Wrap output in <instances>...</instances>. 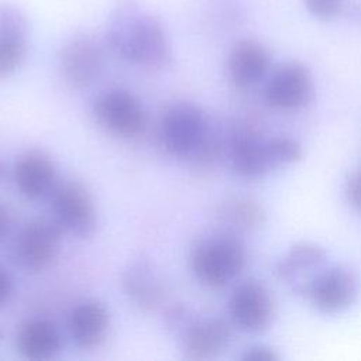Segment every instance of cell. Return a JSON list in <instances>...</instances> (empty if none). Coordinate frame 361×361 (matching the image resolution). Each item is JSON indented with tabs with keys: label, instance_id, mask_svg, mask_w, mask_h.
Masks as SVG:
<instances>
[{
	"label": "cell",
	"instance_id": "1",
	"mask_svg": "<svg viewBox=\"0 0 361 361\" xmlns=\"http://www.w3.org/2000/svg\"><path fill=\"white\" fill-rule=\"evenodd\" d=\"M107 41L121 59L134 65L164 68L172 59L171 41L162 23L142 10L137 0L117 3L110 16Z\"/></svg>",
	"mask_w": 361,
	"mask_h": 361
},
{
	"label": "cell",
	"instance_id": "2",
	"mask_svg": "<svg viewBox=\"0 0 361 361\" xmlns=\"http://www.w3.org/2000/svg\"><path fill=\"white\" fill-rule=\"evenodd\" d=\"M247 262V250L233 234H214L200 240L192 250L190 267L206 288L219 289L235 279Z\"/></svg>",
	"mask_w": 361,
	"mask_h": 361
},
{
	"label": "cell",
	"instance_id": "3",
	"mask_svg": "<svg viewBox=\"0 0 361 361\" xmlns=\"http://www.w3.org/2000/svg\"><path fill=\"white\" fill-rule=\"evenodd\" d=\"M207 134L206 117L203 111L192 103H175L166 109L161 118V142L171 155H195Z\"/></svg>",
	"mask_w": 361,
	"mask_h": 361
},
{
	"label": "cell",
	"instance_id": "4",
	"mask_svg": "<svg viewBox=\"0 0 361 361\" xmlns=\"http://www.w3.org/2000/svg\"><path fill=\"white\" fill-rule=\"evenodd\" d=\"M62 231V227L54 219L31 220L14 240V259L27 272L44 271L59 251Z\"/></svg>",
	"mask_w": 361,
	"mask_h": 361
},
{
	"label": "cell",
	"instance_id": "5",
	"mask_svg": "<svg viewBox=\"0 0 361 361\" xmlns=\"http://www.w3.org/2000/svg\"><path fill=\"white\" fill-rule=\"evenodd\" d=\"M314 86L309 69L296 61L278 65L267 79L264 99L268 106L292 111L299 110L313 99Z\"/></svg>",
	"mask_w": 361,
	"mask_h": 361
},
{
	"label": "cell",
	"instance_id": "6",
	"mask_svg": "<svg viewBox=\"0 0 361 361\" xmlns=\"http://www.w3.org/2000/svg\"><path fill=\"white\" fill-rule=\"evenodd\" d=\"M230 320L245 333H261L274 319V300L268 288L258 279L238 283L227 303Z\"/></svg>",
	"mask_w": 361,
	"mask_h": 361
},
{
	"label": "cell",
	"instance_id": "7",
	"mask_svg": "<svg viewBox=\"0 0 361 361\" xmlns=\"http://www.w3.org/2000/svg\"><path fill=\"white\" fill-rule=\"evenodd\" d=\"M51 210L54 220L80 238L89 237L96 227V209L87 189L75 180L56 185L52 189Z\"/></svg>",
	"mask_w": 361,
	"mask_h": 361
},
{
	"label": "cell",
	"instance_id": "8",
	"mask_svg": "<svg viewBox=\"0 0 361 361\" xmlns=\"http://www.w3.org/2000/svg\"><path fill=\"white\" fill-rule=\"evenodd\" d=\"M360 282L347 265H327L307 290L310 303L324 314L347 310L358 298Z\"/></svg>",
	"mask_w": 361,
	"mask_h": 361
},
{
	"label": "cell",
	"instance_id": "9",
	"mask_svg": "<svg viewBox=\"0 0 361 361\" xmlns=\"http://www.w3.org/2000/svg\"><path fill=\"white\" fill-rule=\"evenodd\" d=\"M104 55L99 41L87 34L72 35L59 51V69L63 80L75 89L93 83L103 69Z\"/></svg>",
	"mask_w": 361,
	"mask_h": 361
},
{
	"label": "cell",
	"instance_id": "10",
	"mask_svg": "<svg viewBox=\"0 0 361 361\" xmlns=\"http://www.w3.org/2000/svg\"><path fill=\"white\" fill-rule=\"evenodd\" d=\"M94 114L114 135L130 138L144 131L147 116L138 99L124 89H110L94 100Z\"/></svg>",
	"mask_w": 361,
	"mask_h": 361
},
{
	"label": "cell",
	"instance_id": "11",
	"mask_svg": "<svg viewBox=\"0 0 361 361\" xmlns=\"http://www.w3.org/2000/svg\"><path fill=\"white\" fill-rule=\"evenodd\" d=\"M327 267L326 250L312 241L293 244L278 261L275 272L293 292L307 295L317 275Z\"/></svg>",
	"mask_w": 361,
	"mask_h": 361
},
{
	"label": "cell",
	"instance_id": "12",
	"mask_svg": "<svg viewBox=\"0 0 361 361\" xmlns=\"http://www.w3.org/2000/svg\"><path fill=\"white\" fill-rule=\"evenodd\" d=\"M228 161L233 172L244 179H259L274 168L267 140L250 130L238 131L231 137Z\"/></svg>",
	"mask_w": 361,
	"mask_h": 361
},
{
	"label": "cell",
	"instance_id": "13",
	"mask_svg": "<svg viewBox=\"0 0 361 361\" xmlns=\"http://www.w3.org/2000/svg\"><path fill=\"white\" fill-rule=\"evenodd\" d=\"M230 338L231 329L224 319H197L185 327L183 351L190 360H210L226 350Z\"/></svg>",
	"mask_w": 361,
	"mask_h": 361
},
{
	"label": "cell",
	"instance_id": "14",
	"mask_svg": "<svg viewBox=\"0 0 361 361\" xmlns=\"http://www.w3.org/2000/svg\"><path fill=\"white\" fill-rule=\"evenodd\" d=\"M27 18L13 4H0V78L13 73L27 52Z\"/></svg>",
	"mask_w": 361,
	"mask_h": 361
},
{
	"label": "cell",
	"instance_id": "15",
	"mask_svg": "<svg viewBox=\"0 0 361 361\" xmlns=\"http://www.w3.org/2000/svg\"><path fill=\"white\" fill-rule=\"evenodd\" d=\"M269 63V52L259 41L252 38L240 39L228 55V76L235 86L251 87L265 76Z\"/></svg>",
	"mask_w": 361,
	"mask_h": 361
},
{
	"label": "cell",
	"instance_id": "16",
	"mask_svg": "<svg viewBox=\"0 0 361 361\" xmlns=\"http://www.w3.org/2000/svg\"><path fill=\"white\" fill-rule=\"evenodd\" d=\"M54 161L41 151H30L14 165V183L20 193L31 200L41 199L55 188Z\"/></svg>",
	"mask_w": 361,
	"mask_h": 361
},
{
	"label": "cell",
	"instance_id": "17",
	"mask_svg": "<svg viewBox=\"0 0 361 361\" xmlns=\"http://www.w3.org/2000/svg\"><path fill=\"white\" fill-rule=\"evenodd\" d=\"M110 316L107 307L99 300H85L76 305L68 319V330L72 341L83 350L97 347L109 329Z\"/></svg>",
	"mask_w": 361,
	"mask_h": 361
},
{
	"label": "cell",
	"instance_id": "18",
	"mask_svg": "<svg viewBox=\"0 0 361 361\" xmlns=\"http://www.w3.org/2000/svg\"><path fill=\"white\" fill-rule=\"evenodd\" d=\"M16 344L24 358L48 360L59 353L62 338L52 322L32 319L20 326Z\"/></svg>",
	"mask_w": 361,
	"mask_h": 361
},
{
	"label": "cell",
	"instance_id": "19",
	"mask_svg": "<svg viewBox=\"0 0 361 361\" xmlns=\"http://www.w3.org/2000/svg\"><path fill=\"white\" fill-rule=\"evenodd\" d=\"M124 286L131 299L141 307L152 309L165 296V283L148 261H135L126 271Z\"/></svg>",
	"mask_w": 361,
	"mask_h": 361
},
{
	"label": "cell",
	"instance_id": "20",
	"mask_svg": "<svg viewBox=\"0 0 361 361\" xmlns=\"http://www.w3.org/2000/svg\"><path fill=\"white\" fill-rule=\"evenodd\" d=\"M226 214L235 227L244 230L258 228L265 221V212L262 206L250 197L234 199L228 204Z\"/></svg>",
	"mask_w": 361,
	"mask_h": 361
},
{
	"label": "cell",
	"instance_id": "21",
	"mask_svg": "<svg viewBox=\"0 0 361 361\" xmlns=\"http://www.w3.org/2000/svg\"><path fill=\"white\" fill-rule=\"evenodd\" d=\"M267 148L274 168L295 164L303 155L300 142L289 135H275L268 138Z\"/></svg>",
	"mask_w": 361,
	"mask_h": 361
},
{
	"label": "cell",
	"instance_id": "22",
	"mask_svg": "<svg viewBox=\"0 0 361 361\" xmlns=\"http://www.w3.org/2000/svg\"><path fill=\"white\" fill-rule=\"evenodd\" d=\"M307 11L320 20H331L341 13L343 0H303Z\"/></svg>",
	"mask_w": 361,
	"mask_h": 361
},
{
	"label": "cell",
	"instance_id": "23",
	"mask_svg": "<svg viewBox=\"0 0 361 361\" xmlns=\"http://www.w3.org/2000/svg\"><path fill=\"white\" fill-rule=\"evenodd\" d=\"M344 193L350 206L361 212V169L350 173L344 185Z\"/></svg>",
	"mask_w": 361,
	"mask_h": 361
},
{
	"label": "cell",
	"instance_id": "24",
	"mask_svg": "<svg viewBox=\"0 0 361 361\" xmlns=\"http://www.w3.org/2000/svg\"><path fill=\"white\" fill-rule=\"evenodd\" d=\"M240 358L245 361H276L279 360V354L268 345L255 344L247 347Z\"/></svg>",
	"mask_w": 361,
	"mask_h": 361
},
{
	"label": "cell",
	"instance_id": "25",
	"mask_svg": "<svg viewBox=\"0 0 361 361\" xmlns=\"http://www.w3.org/2000/svg\"><path fill=\"white\" fill-rule=\"evenodd\" d=\"M13 292V279L10 274L0 267V306H3Z\"/></svg>",
	"mask_w": 361,
	"mask_h": 361
},
{
	"label": "cell",
	"instance_id": "26",
	"mask_svg": "<svg viewBox=\"0 0 361 361\" xmlns=\"http://www.w3.org/2000/svg\"><path fill=\"white\" fill-rule=\"evenodd\" d=\"M11 226V216L8 210L0 203V243L7 235Z\"/></svg>",
	"mask_w": 361,
	"mask_h": 361
},
{
	"label": "cell",
	"instance_id": "27",
	"mask_svg": "<svg viewBox=\"0 0 361 361\" xmlns=\"http://www.w3.org/2000/svg\"><path fill=\"white\" fill-rule=\"evenodd\" d=\"M1 173H3V166H1V164H0V176H1Z\"/></svg>",
	"mask_w": 361,
	"mask_h": 361
}]
</instances>
